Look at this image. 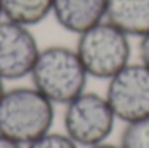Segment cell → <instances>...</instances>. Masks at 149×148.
Wrapping results in <instances>:
<instances>
[{"instance_id": "11", "label": "cell", "mask_w": 149, "mask_h": 148, "mask_svg": "<svg viewBox=\"0 0 149 148\" xmlns=\"http://www.w3.org/2000/svg\"><path fill=\"white\" fill-rule=\"evenodd\" d=\"M24 148H80L64 131H49Z\"/></svg>"}, {"instance_id": "8", "label": "cell", "mask_w": 149, "mask_h": 148, "mask_svg": "<svg viewBox=\"0 0 149 148\" xmlns=\"http://www.w3.org/2000/svg\"><path fill=\"white\" fill-rule=\"evenodd\" d=\"M106 21L130 38L149 33V0H108Z\"/></svg>"}, {"instance_id": "5", "label": "cell", "mask_w": 149, "mask_h": 148, "mask_svg": "<svg viewBox=\"0 0 149 148\" xmlns=\"http://www.w3.org/2000/svg\"><path fill=\"white\" fill-rule=\"evenodd\" d=\"M106 99L118 122H134L149 117V68L141 61L128 63L106 82Z\"/></svg>"}, {"instance_id": "15", "label": "cell", "mask_w": 149, "mask_h": 148, "mask_svg": "<svg viewBox=\"0 0 149 148\" xmlns=\"http://www.w3.org/2000/svg\"><path fill=\"white\" fill-rule=\"evenodd\" d=\"M5 89H7V87H5V82L0 78V99H2V96H3V92H5Z\"/></svg>"}, {"instance_id": "7", "label": "cell", "mask_w": 149, "mask_h": 148, "mask_svg": "<svg viewBox=\"0 0 149 148\" xmlns=\"http://www.w3.org/2000/svg\"><path fill=\"white\" fill-rule=\"evenodd\" d=\"M108 12V0H54L52 18L68 33L80 35L102 23Z\"/></svg>"}, {"instance_id": "1", "label": "cell", "mask_w": 149, "mask_h": 148, "mask_svg": "<svg viewBox=\"0 0 149 148\" xmlns=\"http://www.w3.org/2000/svg\"><path fill=\"white\" fill-rule=\"evenodd\" d=\"M88 78L76 49L54 44L40 49L30 84L56 106H66L87 91Z\"/></svg>"}, {"instance_id": "10", "label": "cell", "mask_w": 149, "mask_h": 148, "mask_svg": "<svg viewBox=\"0 0 149 148\" xmlns=\"http://www.w3.org/2000/svg\"><path fill=\"white\" fill-rule=\"evenodd\" d=\"M118 145L121 148H149V117L123 124Z\"/></svg>"}, {"instance_id": "2", "label": "cell", "mask_w": 149, "mask_h": 148, "mask_svg": "<svg viewBox=\"0 0 149 148\" xmlns=\"http://www.w3.org/2000/svg\"><path fill=\"white\" fill-rule=\"evenodd\" d=\"M56 105L31 84L5 89L0 99V134L30 145L54 129Z\"/></svg>"}, {"instance_id": "4", "label": "cell", "mask_w": 149, "mask_h": 148, "mask_svg": "<svg viewBox=\"0 0 149 148\" xmlns=\"http://www.w3.org/2000/svg\"><path fill=\"white\" fill-rule=\"evenodd\" d=\"M63 108V131L80 148L109 141L118 118L104 94L85 91Z\"/></svg>"}, {"instance_id": "6", "label": "cell", "mask_w": 149, "mask_h": 148, "mask_svg": "<svg viewBox=\"0 0 149 148\" xmlns=\"http://www.w3.org/2000/svg\"><path fill=\"white\" fill-rule=\"evenodd\" d=\"M40 49L33 28L0 19V78L5 84L30 78Z\"/></svg>"}, {"instance_id": "16", "label": "cell", "mask_w": 149, "mask_h": 148, "mask_svg": "<svg viewBox=\"0 0 149 148\" xmlns=\"http://www.w3.org/2000/svg\"><path fill=\"white\" fill-rule=\"evenodd\" d=\"M0 19H3V18H2V9H0Z\"/></svg>"}, {"instance_id": "13", "label": "cell", "mask_w": 149, "mask_h": 148, "mask_svg": "<svg viewBox=\"0 0 149 148\" xmlns=\"http://www.w3.org/2000/svg\"><path fill=\"white\" fill-rule=\"evenodd\" d=\"M0 148H24V145H21V143L14 141V140L7 138L3 134H0Z\"/></svg>"}, {"instance_id": "3", "label": "cell", "mask_w": 149, "mask_h": 148, "mask_svg": "<svg viewBox=\"0 0 149 148\" xmlns=\"http://www.w3.org/2000/svg\"><path fill=\"white\" fill-rule=\"evenodd\" d=\"M74 49L90 78L109 80L132 63V38L109 21H102L76 37Z\"/></svg>"}, {"instance_id": "14", "label": "cell", "mask_w": 149, "mask_h": 148, "mask_svg": "<svg viewBox=\"0 0 149 148\" xmlns=\"http://www.w3.org/2000/svg\"><path fill=\"white\" fill-rule=\"evenodd\" d=\"M90 148H121L118 143H111V141H106V143H101V145H95V147Z\"/></svg>"}, {"instance_id": "12", "label": "cell", "mask_w": 149, "mask_h": 148, "mask_svg": "<svg viewBox=\"0 0 149 148\" xmlns=\"http://www.w3.org/2000/svg\"><path fill=\"white\" fill-rule=\"evenodd\" d=\"M139 61L149 68V33L139 38Z\"/></svg>"}, {"instance_id": "9", "label": "cell", "mask_w": 149, "mask_h": 148, "mask_svg": "<svg viewBox=\"0 0 149 148\" xmlns=\"http://www.w3.org/2000/svg\"><path fill=\"white\" fill-rule=\"evenodd\" d=\"M52 5L54 0H0L3 19L30 28L52 18Z\"/></svg>"}]
</instances>
